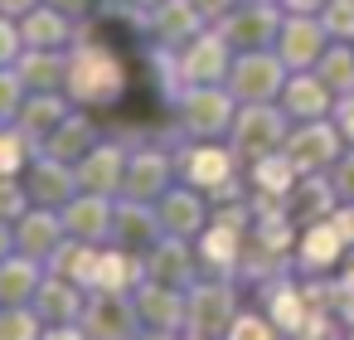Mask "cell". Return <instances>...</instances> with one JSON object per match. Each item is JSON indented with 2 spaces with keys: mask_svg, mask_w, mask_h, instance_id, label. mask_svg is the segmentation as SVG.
Wrapping results in <instances>:
<instances>
[{
  "mask_svg": "<svg viewBox=\"0 0 354 340\" xmlns=\"http://www.w3.org/2000/svg\"><path fill=\"white\" fill-rule=\"evenodd\" d=\"M25 54V35H20V20L0 15V69H15V59Z\"/></svg>",
  "mask_w": 354,
  "mask_h": 340,
  "instance_id": "60d3db41",
  "label": "cell"
},
{
  "mask_svg": "<svg viewBox=\"0 0 354 340\" xmlns=\"http://www.w3.org/2000/svg\"><path fill=\"white\" fill-rule=\"evenodd\" d=\"M180 88H199V83H228V69H233V49L218 30H204L199 39H189L180 49Z\"/></svg>",
  "mask_w": 354,
  "mask_h": 340,
  "instance_id": "7c38bea8",
  "label": "cell"
},
{
  "mask_svg": "<svg viewBox=\"0 0 354 340\" xmlns=\"http://www.w3.org/2000/svg\"><path fill=\"white\" fill-rule=\"evenodd\" d=\"M320 20H325V30L335 39H349L354 44V0H330V6L320 10Z\"/></svg>",
  "mask_w": 354,
  "mask_h": 340,
  "instance_id": "ab89813d",
  "label": "cell"
},
{
  "mask_svg": "<svg viewBox=\"0 0 354 340\" xmlns=\"http://www.w3.org/2000/svg\"><path fill=\"white\" fill-rule=\"evenodd\" d=\"M97 253H102V243H83V238H64L59 243V253L44 262L49 272H59V277H68V282H83L88 292H93V272H97Z\"/></svg>",
  "mask_w": 354,
  "mask_h": 340,
  "instance_id": "d6a6232c",
  "label": "cell"
},
{
  "mask_svg": "<svg viewBox=\"0 0 354 340\" xmlns=\"http://www.w3.org/2000/svg\"><path fill=\"white\" fill-rule=\"evenodd\" d=\"M330 6V0H281V10H291V15H320Z\"/></svg>",
  "mask_w": 354,
  "mask_h": 340,
  "instance_id": "7dc6e473",
  "label": "cell"
},
{
  "mask_svg": "<svg viewBox=\"0 0 354 340\" xmlns=\"http://www.w3.org/2000/svg\"><path fill=\"white\" fill-rule=\"evenodd\" d=\"M0 127H6V122H0Z\"/></svg>",
  "mask_w": 354,
  "mask_h": 340,
  "instance_id": "11a10c76",
  "label": "cell"
},
{
  "mask_svg": "<svg viewBox=\"0 0 354 340\" xmlns=\"http://www.w3.org/2000/svg\"><path fill=\"white\" fill-rule=\"evenodd\" d=\"M262 292V311L281 325V335L291 340L296 330H301V321L310 316V301H306V287L286 272V277H277V282H267V287H257Z\"/></svg>",
  "mask_w": 354,
  "mask_h": 340,
  "instance_id": "83f0119b",
  "label": "cell"
},
{
  "mask_svg": "<svg viewBox=\"0 0 354 340\" xmlns=\"http://www.w3.org/2000/svg\"><path fill=\"white\" fill-rule=\"evenodd\" d=\"M73 107H78V102H73L68 93H30L25 107H20V117H15V127H20L35 146H44V141L54 136V127H59Z\"/></svg>",
  "mask_w": 354,
  "mask_h": 340,
  "instance_id": "f546056e",
  "label": "cell"
},
{
  "mask_svg": "<svg viewBox=\"0 0 354 340\" xmlns=\"http://www.w3.org/2000/svg\"><path fill=\"white\" fill-rule=\"evenodd\" d=\"M291 127H296V122L281 112V102H248V107H238L233 132H228L233 156L252 165V161H262V156L281 151V146H286V136H291Z\"/></svg>",
  "mask_w": 354,
  "mask_h": 340,
  "instance_id": "3957f363",
  "label": "cell"
},
{
  "mask_svg": "<svg viewBox=\"0 0 354 340\" xmlns=\"http://www.w3.org/2000/svg\"><path fill=\"white\" fill-rule=\"evenodd\" d=\"M291 69L281 64L277 49H257V54H238L228 69V93L248 107V102H277L286 88Z\"/></svg>",
  "mask_w": 354,
  "mask_h": 340,
  "instance_id": "52a82bcc",
  "label": "cell"
},
{
  "mask_svg": "<svg viewBox=\"0 0 354 340\" xmlns=\"http://www.w3.org/2000/svg\"><path fill=\"white\" fill-rule=\"evenodd\" d=\"M175 165H180V175H185V185H194V190L209 195V204L243 199V190H238V180H233V165H238L233 146H209V141H199V146L180 151Z\"/></svg>",
  "mask_w": 354,
  "mask_h": 340,
  "instance_id": "277c9868",
  "label": "cell"
},
{
  "mask_svg": "<svg viewBox=\"0 0 354 340\" xmlns=\"http://www.w3.org/2000/svg\"><path fill=\"white\" fill-rule=\"evenodd\" d=\"M49 6H54V10H64L68 20H83L88 10H97V0H49Z\"/></svg>",
  "mask_w": 354,
  "mask_h": 340,
  "instance_id": "bcb514c9",
  "label": "cell"
},
{
  "mask_svg": "<svg viewBox=\"0 0 354 340\" xmlns=\"http://www.w3.org/2000/svg\"><path fill=\"white\" fill-rule=\"evenodd\" d=\"M83 330L93 340H136L146 325H141V311H136L131 292H88Z\"/></svg>",
  "mask_w": 354,
  "mask_h": 340,
  "instance_id": "9c48e42d",
  "label": "cell"
},
{
  "mask_svg": "<svg viewBox=\"0 0 354 340\" xmlns=\"http://www.w3.org/2000/svg\"><path fill=\"white\" fill-rule=\"evenodd\" d=\"M281 204H286V219H291L296 229L330 219V214L339 209V195H335V180H330V170H320V175H301V180H296V190H291Z\"/></svg>",
  "mask_w": 354,
  "mask_h": 340,
  "instance_id": "7402d4cb",
  "label": "cell"
},
{
  "mask_svg": "<svg viewBox=\"0 0 354 340\" xmlns=\"http://www.w3.org/2000/svg\"><path fill=\"white\" fill-rule=\"evenodd\" d=\"M136 340H180V330H141Z\"/></svg>",
  "mask_w": 354,
  "mask_h": 340,
  "instance_id": "f907efd6",
  "label": "cell"
},
{
  "mask_svg": "<svg viewBox=\"0 0 354 340\" xmlns=\"http://www.w3.org/2000/svg\"><path fill=\"white\" fill-rule=\"evenodd\" d=\"M112 195H88L78 190L68 204H64V229L68 238H83V243H112Z\"/></svg>",
  "mask_w": 354,
  "mask_h": 340,
  "instance_id": "ac0fdd59",
  "label": "cell"
},
{
  "mask_svg": "<svg viewBox=\"0 0 354 340\" xmlns=\"http://www.w3.org/2000/svg\"><path fill=\"white\" fill-rule=\"evenodd\" d=\"M44 321L35 306H0V340H39Z\"/></svg>",
  "mask_w": 354,
  "mask_h": 340,
  "instance_id": "d590c367",
  "label": "cell"
},
{
  "mask_svg": "<svg viewBox=\"0 0 354 340\" xmlns=\"http://www.w3.org/2000/svg\"><path fill=\"white\" fill-rule=\"evenodd\" d=\"M344 340H354V316H349V321H344Z\"/></svg>",
  "mask_w": 354,
  "mask_h": 340,
  "instance_id": "f5cc1de1",
  "label": "cell"
},
{
  "mask_svg": "<svg viewBox=\"0 0 354 340\" xmlns=\"http://www.w3.org/2000/svg\"><path fill=\"white\" fill-rule=\"evenodd\" d=\"M189 335H209V340H223L233 316L243 311L238 306V282L233 277H199L189 292Z\"/></svg>",
  "mask_w": 354,
  "mask_h": 340,
  "instance_id": "8992f818",
  "label": "cell"
},
{
  "mask_svg": "<svg viewBox=\"0 0 354 340\" xmlns=\"http://www.w3.org/2000/svg\"><path fill=\"white\" fill-rule=\"evenodd\" d=\"M330 117H335V127H339V136H344V146H354V93H349V98H339Z\"/></svg>",
  "mask_w": 354,
  "mask_h": 340,
  "instance_id": "7bdbcfd3",
  "label": "cell"
},
{
  "mask_svg": "<svg viewBox=\"0 0 354 340\" xmlns=\"http://www.w3.org/2000/svg\"><path fill=\"white\" fill-rule=\"evenodd\" d=\"M25 98H30L25 78H20L15 69H0V122H15L20 107H25Z\"/></svg>",
  "mask_w": 354,
  "mask_h": 340,
  "instance_id": "74e56055",
  "label": "cell"
},
{
  "mask_svg": "<svg viewBox=\"0 0 354 340\" xmlns=\"http://www.w3.org/2000/svg\"><path fill=\"white\" fill-rule=\"evenodd\" d=\"M175 156L170 151H160V146H141V151H131V161H127V185H122V195L127 199H146V204H156L170 185H175Z\"/></svg>",
  "mask_w": 354,
  "mask_h": 340,
  "instance_id": "5bb4252c",
  "label": "cell"
},
{
  "mask_svg": "<svg viewBox=\"0 0 354 340\" xmlns=\"http://www.w3.org/2000/svg\"><path fill=\"white\" fill-rule=\"evenodd\" d=\"M20 35H25V49H73L78 44V30L64 10H54L49 0H39V6L20 20Z\"/></svg>",
  "mask_w": 354,
  "mask_h": 340,
  "instance_id": "4316f807",
  "label": "cell"
},
{
  "mask_svg": "<svg viewBox=\"0 0 354 340\" xmlns=\"http://www.w3.org/2000/svg\"><path fill=\"white\" fill-rule=\"evenodd\" d=\"M204 25L209 20L194 10V0H165V6H156L146 15V35L156 39V49H170V54H180L189 39H199Z\"/></svg>",
  "mask_w": 354,
  "mask_h": 340,
  "instance_id": "9a60e30c",
  "label": "cell"
},
{
  "mask_svg": "<svg viewBox=\"0 0 354 340\" xmlns=\"http://www.w3.org/2000/svg\"><path fill=\"white\" fill-rule=\"evenodd\" d=\"M127 161H131V151H122L117 141H102V146H93V151L78 161V185H83L88 195H122V185H127Z\"/></svg>",
  "mask_w": 354,
  "mask_h": 340,
  "instance_id": "cb8c5ba5",
  "label": "cell"
},
{
  "mask_svg": "<svg viewBox=\"0 0 354 340\" xmlns=\"http://www.w3.org/2000/svg\"><path fill=\"white\" fill-rule=\"evenodd\" d=\"M281 20H286L281 0H243L238 10L218 20V35L228 39L233 54H257V49H277Z\"/></svg>",
  "mask_w": 354,
  "mask_h": 340,
  "instance_id": "5b68a950",
  "label": "cell"
},
{
  "mask_svg": "<svg viewBox=\"0 0 354 340\" xmlns=\"http://www.w3.org/2000/svg\"><path fill=\"white\" fill-rule=\"evenodd\" d=\"M223 340H286V335H281V325L267 311H238Z\"/></svg>",
  "mask_w": 354,
  "mask_h": 340,
  "instance_id": "8d00e7d4",
  "label": "cell"
},
{
  "mask_svg": "<svg viewBox=\"0 0 354 340\" xmlns=\"http://www.w3.org/2000/svg\"><path fill=\"white\" fill-rule=\"evenodd\" d=\"M64 238H68V229H64V209H44V204H35V209H25V214L15 219V248L30 253V258H39V262H49V258L59 253Z\"/></svg>",
  "mask_w": 354,
  "mask_h": 340,
  "instance_id": "d6986e66",
  "label": "cell"
},
{
  "mask_svg": "<svg viewBox=\"0 0 354 340\" xmlns=\"http://www.w3.org/2000/svg\"><path fill=\"white\" fill-rule=\"evenodd\" d=\"M238 98L228 93V83H199V88H185L175 98V122L185 136L194 141H218L233 132V117H238Z\"/></svg>",
  "mask_w": 354,
  "mask_h": 340,
  "instance_id": "7a4b0ae2",
  "label": "cell"
},
{
  "mask_svg": "<svg viewBox=\"0 0 354 340\" xmlns=\"http://www.w3.org/2000/svg\"><path fill=\"white\" fill-rule=\"evenodd\" d=\"M156 214H160V229H165V233L199 238V233L209 229V195L194 190V185H170V190L156 199Z\"/></svg>",
  "mask_w": 354,
  "mask_h": 340,
  "instance_id": "2e32d148",
  "label": "cell"
},
{
  "mask_svg": "<svg viewBox=\"0 0 354 340\" xmlns=\"http://www.w3.org/2000/svg\"><path fill=\"white\" fill-rule=\"evenodd\" d=\"M30 204H35V199H30V190H25V180H20V175H0V219L15 224Z\"/></svg>",
  "mask_w": 354,
  "mask_h": 340,
  "instance_id": "f35d334b",
  "label": "cell"
},
{
  "mask_svg": "<svg viewBox=\"0 0 354 340\" xmlns=\"http://www.w3.org/2000/svg\"><path fill=\"white\" fill-rule=\"evenodd\" d=\"M315 73H320V83L335 93V102L349 98V93H354V44H349V39H335V44L320 54Z\"/></svg>",
  "mask_w": 354,
  "mask_h": 340,
  "instance_id": "836d02e7",
  "label": "cell"
},
{
  "mask_svg": "<svg viewBox=\"0 0 354 340\" xmlns=\"http://www.w3.org/2000/svg\"><path fill=\"white\" fill-rule=\"evenodd\" d=\"M141 258H146V282H165V287L189 292V287L204 277L199 248H189V238H180V233H160Z\"/></svg>",
  "mask_w": 354,
  "mask_h": 340,
  "instance_id": "30bf717a",
  "label": "cell"
},
{
  "mask_svg": "<svg viewBox=\"0 0 354 340\" xmlns=\"http://www.w3.org/2000/svg\"><path fill=\"white\" fill-rule=\"evenodd\" d=\"M281 151L291 156V165H296L301 175H320V170H330V165L344 156V136H339L335 117H320V122H296Z\"/></svg>",
  "mask_w": 354,
  "mask_h": 340,
  "instance_id": "ba28073f",
  "label": "cell"
},
{
  "mask_svg": "<svg viewBox=\"0 0 354 340\" xmlns=\"http://www.w3.org/2000/svg\"><path fill=\"white\" fill-rule=\"evenodd\" d=\"M238 6H243V0H194V10H199L209 25H218V20H223L228 10H238Z\"/></svg>",
  "mask_w": 354,
  "mask_h": 340,
  "instance_id": "ee69618b",
  "label": "cell"
},
{
  "mask_svg": "<svg viewBox=\"0 0 354 340\" xmlns=\"http://www.w3.org/2000/svg\"><path fill=\"white\" fill-rule=\"evenodd\" d=\"M160 233H165V229H160L156 204H146V199H127V195L117 199V214H112V243H117V248L146 253Z\"/></svg>",
  "mask_w": 354,
  "mask_h": 340,
  "instance_id": "d4e9b609",
  "label": "cell"
},
{
  "mask_svg": "<svg viewBox=\"0 0 354 340\" xmlns=\"http://www.w3.org/2000/svg\"><path fill=\"white\" fill-rule=\"evenodd\" d=\"M78 107H88V112H102V107H112L122 93H127V64L107 49V44H97V39H78L73 49H68V88H64Z\"/></svg>",
  "mask_w": 354,
  "mask_h": 340,
  "instance_id": "6da1fadb",
  "label": "cell"
},
{
  "mask_svg": "<svg viewBox=\"0 0 354 340\" xmlns=\"http://www.w3.org/2000/svg\"><path fill=\"white\" fill-rule=\"evenodd\" d=\"M277 102H281V112H286L291 122H320V117H330V112H335V93L320 83V73H315V69L291 73Z\"/></svg>",
  "mask_w": 354,
  "mask_h": 340,
  "instance_id": "44dd1931",
  "label": "cell"
},
{
  "mask_svg": "<svg viewBox=\"0 0 354 340\" xmlns=\"http://www.w3.org/2000/svg\"><path fill=\"white\" fill-rule=\"evenodd\" d=\"M330 44H335V35L325 30V20H320V15H291V10H286L281 35H277V54H281V64H286L291 73L315 69V64H320V54H325Z\"/></svg>",
  "mask_w": 354,
  "mask_h": 340,
  "instance_id": "8fae6325",
  "label": "cell"
},
{
  "mask_svg": "<svg viewBox=\"0 0 354 340\" xmlns=\"http://www.w3.org/2000/svg\"><path fill=\"white\" fill-rule=\"evenodd\" d=\"M44 262L39 258H30V253H6L0 258V306H30L35 301V292H39V282H44Z\"/></svg>",
  "mask_w": 354,
  "mask_h": 340,
  "instance_id": "f1b7e54d",
  "label": "cell"
},
{
  "mask_svg": "<svg viewBox=\"0 0 354 340\" xmlns=\"http://www.w3.org/2000/svg\"><path fill=\"white\" fill-rule=\"evenodd\" d=\"M25 190H30L35 204L64 209V204L83 190V185H78V165H68V161H59V156H49V151H35L30 165H25Z\"/></svg>",
  "mask_w": 354,
  "mask_h": 340,
  "instance_id": "4fadbf2b",
  "label": "cell"
},
{
  "mask_svg": "<svg viewBox=\"0 0 354 340\" xmlns=\"http://www.w3.org/2000/svg\"><path fill=\"white\" fill-rule=\"evenodd\" d=\"M39 146L15 127V122H6L0 127V175H20L25 165H30V156H35Z\"/></svg>",
  "mask_w": 354,
  "mask_h": 340,
  "instance_id": "e575fe53",
  "label": "cell"
},
{
  "mask_svg": "<svg viewBox=\"0 0 354 340\" xmlns=\"http://www.w3.org/2000/svg\"><path fill=\"white\" fill-rule=\"evenodd\" d=\"M344 253H349V243H344V233L335 229V219L306 224V229L296 233V267H301L306 277L335 272V267L344 262Z\"/></svg>",
  "mask_w": 354,
  "mask_h": 340,
  "instance_id": "e0dca14e",
  "label": "cell"
},
{
  "mask_svg": "<svg viewBox=\"0 0 354 340\" xmlns=\"http://www.w3.org/2000/svg\"><path fill=\"white\" fill-rule=\"evenodd\" d=\"M330 180H335L339 204H354V146H344V156L330 165Z\"/></svg>",
  "mask_w": 354,
  "mask_h": 340,
  "instance_id": "b9f144b4",
  "label": "cell"
},
{
  "mask_svg": "<svg viewBox=\"0 0 354 340\" xmlns=\"http://www.w3.org/2000/svg\"><path fill=\"white\" fill-rule=\"evenodd\" d=\"M6 253H15V224L0 219V258H6Z\"/></svg>",
  "mask_w": 354,
  "mask_h": 340,
  "instance_id": "681fc988",
  "label": "cell"
},
{
  "mask_svg": "<svg viewBox=\"0 0 354 340\" xmlns=\"http://www.w3.org/2000/svg\"><path fill=\"white\" fill-rule=\"evenodd\" d=\"M136 311L146 330H185L189 325V296L165 282H141L136 287Z\"/></svg>",
  "mask_w": 354,
  "mask_h": 340,
  "instance_id": "ffe728a7",
  "label": "cell"
},
{
  "mask_svg": "<svg viewBox=\"0 0 354 340\" xmlns=\"http://www.w3.org/2000/svg\"><path fill=\"white\" fill-rule=\"evenodd\" d=\"M30 306L39 311L44 325H68V321H83L88 287H83V282H68V277H59V272H44V282H39V292H35Z\"/></svg>",
  "mask_w": 354,
  "mask_h": 340,
  "instance_id": "603a6c76",
  "label": "cell"
},
{
  "mask_svg": "<svg viewBox=\"0 0 354 340\" xmlns=\"http://www.w3.org/2000/svg\"><path fill=\"white\" fill-rule=\"evenodd\" d=\"M296 180H301V170L291 165L286 151H272V156L252 161V195L257 199H286L296 190Z\"/></svg>",
  "mask_w": 354,
  "mask_h": 340,
  "instance_id": "1f68e13d",
  "label": "cell"
},
{
  "mask_svg": "<svg viewBox=\"0 0 354 340\" xmlns=\"http://www.w3.org/2000/svg\"><path fill=\"white\" fill-rule=\"evenodd\" d=\"M15 73L30 93H64L68 88V54L64 49H25L15 59Z\"/></svg>",
  "mask_w": 354,
  "mask_h": 340,
  "instance_id": "4dcf8cb0",
  "label": "cell"
},
{
  "mask_svg": "<svg viewBox=\"0 0 354 340\" xmlns=\"http://www.w3.org/2000/svg\"><path fill=\"white\" fill-rule=\"evenodd\" d=\"M39 340H93V335L83 330V321H68V325H44Z\"/></svg>",
  "mask_w": 354,
  "mask_h": 340,
  "instance_id": "f6af8a7d",
  "label": "cell"
},
{
  "mask_svg": "<svg viewBox=\"0 0 354 340\" xmlns=\"http://www.w3.org/2000/svg\"><path fill=\"white\" fill-rule=\"evenodd\" d=\"M93 146H102V132H97V117L88 112V107H73L59 127H54V136L39 146V151H49V156H59V161H68V165H78Z\"/></svg>",
  "mask_w": 354,
  "mask_h": 340,
  "instance_id": "484cf974",
  "label": "cell"
},
{
  "mask_svg": "<svg viewBox=\"0 0 354 340\" xmlns=\"http://www.w3.org/2000/svg\"><path fill=\"white\" fill-rule=\"evenodd\" d=\"M127 6H131V10H141V15H151L156 6H165V0H127Z\"/></svg>",
  "mask_w": 354,
  "mask_h": 340,
  "instance_id": "816d5d0a",
  "label": "cell"
},
{
  "mask_svg": "<svg viewBox=\"0 0 354 340\" xmlns=\"http://www.w3.org/2000/svg\"><path fill=\"white\" fill-rule=\"evenodd\" d=\"M35 6H39V0H0V15H10V20H25Z\"/></svg>",
  "mask_w": 354,
  "mask_h": 340,
  "instance_id": "c3c4849f",
  "label": "cell"
},
{
  "mask_svg": "<svg viewBox=\"0 0 354 340\" xmlns=\"http://www.w3.org/2000/svg\"><path fill=\"white\" fill-rule=\"evenodd\" d=\"M185 340H209V335H189V330H185Z\"/></svg>",
  "mask_w": 354,
  "mask_h": 340,
  "instance_id": "db71d44e",
  "label": "cell"
}]
</instances>
